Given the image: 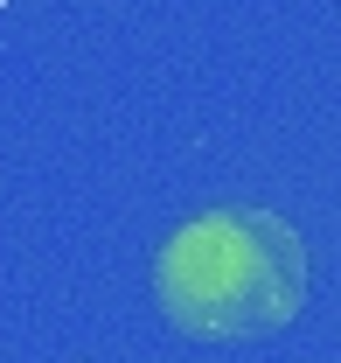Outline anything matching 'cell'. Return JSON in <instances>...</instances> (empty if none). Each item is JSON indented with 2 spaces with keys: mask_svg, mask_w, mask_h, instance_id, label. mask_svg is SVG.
Segmentation results:
<instances>
[{
  "mask_svg": "<svg viewBox=\"0 0 341 363\" xmlns=\"http://www.w3.org/2000/svg\"><path fill=\"white\" fill-rule=\"evenodd\" d=\"M306 238L279 210L230 203L168 230L154 259V301L195 342H251L306 308Z\"/></svg>",
  "mask_w": 341,
  "mask_h": 363,
  "instance_id": "cell-1",
  "label": "cell"
}]
</instances>
